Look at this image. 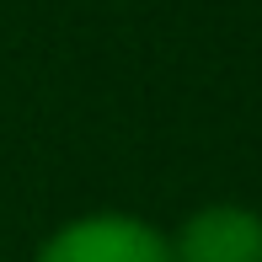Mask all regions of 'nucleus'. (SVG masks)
Masks as SVG:
<instances>
[{"label":"nucleus","instance_id":"nucleus-1","mask_svg":"<svg viewBox=\"0 0 262 262\" xmlns=\"http://www.w3.org/2000/svg\"><path fill=\"white\" fill-rule=\"evenodd\" d=\"M38 262H171V241L128 214H91L64 225Z\"/></svg>","mask_w":262,"mask_h":262},{"label":"nucleus","instance_id":"nucleus-2","mask_svg":"<svg viewBox=\"0 0 262 262\" xmlns=\"http://www.w3.org/2000/svg\"><path fill=\"white\" fill-rule=\"evenodd\" d=\"M171 262H262V214L246 204H209L177 230Z\"/></svg>","mask_w":262,"mask_h":262}]
</instances>
